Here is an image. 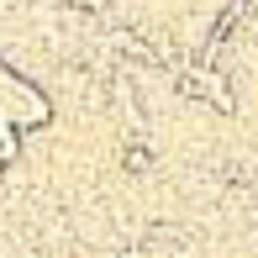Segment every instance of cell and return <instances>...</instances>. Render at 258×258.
<instances>
[{
    "label": "cell",
    "mask_w": 258,
    "mask_h": 258,
    "mask_svg": "<svg viewBox=\"0 0 258 258\" xmlns=\"http://www.w3.org/2000/svg\"><path fill=\"white\" fill-rule=\"evenodd\" d=\"M121 163H126V169H132V174H143L148 163H153V153H148L143 143H126V153H121Z\"/></svg>",
    "instance_id": "cell-1"
},
{
    "label": "cell",
    "mask_w": 258,
    "mask_h": 258,
    "mask_svg": "<svg viewBox=\"0 0 258 258\" xmlns=\"http://www.w3.org/2000/svg\"><path fill=\"white\" fill-rule=\"evenodd\" d=\"M16 153V132H11V126H0V158H11Z\"/></svg>",
    "instance_id": "cell-2"
}]
</instances>
